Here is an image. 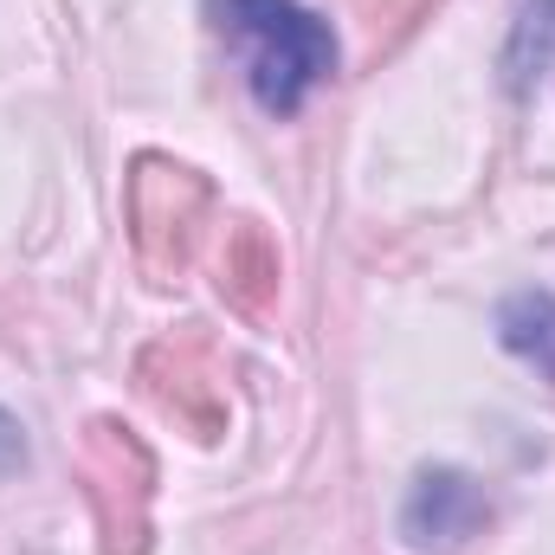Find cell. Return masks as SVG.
I'll return each instance as SVG.
<instances>
[{
	"mask_svg": "<svg viewBox=\"0 0 555 555\" xmlns=\"http://www.w3.org/2000/svg\"><path fill=\"white\" fill-rule=\"evenodd\" d=\"M220 33L246 52V85L259 111L291 117L336 72V33L297 0H214Z\"/></svg>",
	"mask_w": 555,
	"mask_h": 555,
	"instance_id": "1",
	"label": "cell"
},
{
	"mask_svg": "<svg viewBox=\"0 0 555 555\" xmlns=\"http://www.w3.org/2000/svg\"><path fill=\"white\" fill-rule=\"evenodd\" d=\"M124 220H130V246H137L142 272L155 284H181L201 253L207 220H214V181L175 155L142 149L124 175Z\"/></svg>",
	"mask_w": 555,
	"mask_h": 555,
	"instance_id": "2",
	"label": "cell"
},
{
	"mask_svg": "<svg viewBox=\"0 0 555 555\" xmlns=\"http://www.w3.org/2000/svg\"><path fill=\"white\" fill-rule=\"evenodd\" d=\"M78 485L98 517L104 555H149V504H155V452L137 426L98 414L78 439Z\"/></svg>",
	"mask_w": 555,
	"mask_h": 555,
	"instance_id": "3",
	"label": "cell"
},
{
	"mask_svg": "<svg viewBox=\"0 0 555 555\" xmlns=\"http://www.w3.org/2000/svg\"><path fill=\"white\" fill-rule=\"evenodd\" d=\"M137 388L162 420H175L188 439L214 446L227 433V382H220V356L214 343L188 323L175 336H155L137 356Z\"/></svg>",
	"mask_w": 555,
	"mask_h": 555,
	"instance_id": "4",
	"label": "cell"
},
{
	"mask_svg": "<svg viewBox=\"0 0 555 555\" xmlns=\"http://www.w3.org/2000/svg\"><path fill=\"white\" fill-rule=\"evenodd\" d=\"M485 524H491L485 485L452 465H426L401 498V543L420 555H459L485 537Z\"/></svg>",
	"mask_w": 555,
	"mask_h": 555,
	"instance_id": "5",
	"label": "cell"
},
{
	"mask_svg": "<svg viewBox=\"0 0 555 555\" xmlns=\"http://www.w3.org/2000/svg\"><path fill=\"white\" fill-rule=\"evenodd\" d=\"M220 291H227L246 317H272L278 310L284 259H278V240L259 220H233V227H227V246H220Z\"/></svg>",
	"mask_w": 555,
	"mask_h": 555,
	"instance_id": "6",
	"label": "cell"
},
{
	"mask_svg": "<svg viewBox=\"0 0 555 555\" xmlns=\"http://www.w3.org/2000/svg\"><path fill=\"white\" fill-rule=\"evenodd\" d=\"M498 336H504L511 356L537 362L555 382V297L550 291H511L498 304Z\"/></svg>",
	"mask_w": 555,
	"mask_h": 555,
	"instance_id": "7",
	"label": "cell"
},
{
	"mask_svg": "<svg viewBox=\"0 0 555 555\" xmlns=\"http://www.w3.org/2000/svg\"><path fill=\"white\" fill-rule=\"evenodd\" d=\"M550 52H555V0H524V20H517V33H511V59H504L511 91H530V78L543 72Z\"/></svg>",
	"mask_w": 555,
	"mask_h": 555,
	"instance_id": "8",
	"label": "cell"
},
{
	"mask_svg": "<svg viewBox=\"0 0 555 555\" xmlns=\"http://www.w3.org/2000/svg\"><path fill=\"white\" fill-rule=\"evenodd\" d=\"M20 465H26V433H20V420L0 408V478L20 472Z\"/></svg>",
	"mask_w": 555,
	"mask_h": 555,
	"instance_id": "9",
	"label": "cell"
}]
</instances>
